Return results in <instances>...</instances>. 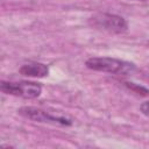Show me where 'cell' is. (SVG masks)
I'll return each mask as SVG.
<instances>
[{"instance_id": "cell-8", "label": "cell", "mask_w": 149, "mask_h": 149, "mask_svg": "<svg viewBox=\"0 0 149 149\" xmlns=\"http://www.w3.org/2000/svg\"><path fill=\"white\" fill-rule=\"evenodd\" d=\"M134 1H149V0H134Z\"/></svg>"}, {"instance_id": "cell-6", "label": "cell", "mask_w": 149, "mask_h": 149, "mask_svg": "<svg viewBox=\"0 0 149 149\" xmlns=\"http://www.w3.org/2000/svg\"><path fill=\"white\" fill-rule=\"evenodd\" d=\"M125 85H126L129 90H132L133 92H135V93H137V94H141V95H149V90L146 88V87H143V86H139L137 84L129 83V81L125 83Z\"/></svg>"}, {"instance_id": "cell-7", "label": "cell", "mask_w": 149, "mask_h": 149, "mask_svg": "<svg viewBox=\"0 0 149 149\" xmlns=\"http://www.w3.org/2000/svg\"><path fill=\"white\" fill-rule=\"evenodd\" d=\"M140 109H141V112H142L144 115L149 116V100L142 102L141 106H140Z\"/></svg>"}, {"instance_id": "cell-9", "label": "cell", "mask_w": 149, "mask_h": 149, "mask_svg": "<svg viewBox=\"0 0 149 149\" xmlns=\"http://www.w3.org/2000/svg\"><path fill=\"white\" fill-rule=\"evenodd\" d=\"M148 78H149V77H148Z\"/></svg>"}, {"instance_id": "cell-5", "label": "cell", "mask_w": 149, "mask_h": 149, "mask_svg": "<svg viewBox=\"0 0 149 149\" xmlns=\"http://www.w3.org/2000/svg\"><path fill=\"white\" fill-rule=\"evenodd\" d=\"M19 72L26 77L43 78L49 74V68L48 65L40 62H29L21 65V68L19 69Z\"/></svg>"}, {"instance_id": "cell-1", "label": "cell", "mask_w": 149, "mask_h": 149, "mask_svg": "<svg viewBox=\"0 0 149 149\" xmlns=\"http://www.w3.org/2000/svg\"><path fill=\"white\" fill-rule=\"evenodd\" d=\"M87 69L100 72L127 76L135 70V64L113 57H91L85 62Z\"/></svg>"}, {"instance_id": "cell-3", "label": "cell", "mask_w": 149, "mask_h": 149, "mask_svg": "<svg viewBox=\"0 0 149 149\" xmlns=\"http://www.w3.org/2000/svg\"><path fill=\"white\" fill-rule=\"evenodd\" d=\"M88 23L95 29L105 30L113 34H121L128 29V23L126 19L111 13H97L90 17Z\"/></svg>"}, {"instance_id": "cell-4", "label": "cell", "mask_w": 149, "mask_h": 149, "mask_svg": "<svg viewBox=\"0 0 149 149\" xmlns=\"http://www.w3.org/2000/svg\"><path fill=\"white\" fill-rule=\"evenodd\" d=\"M0 90L10 95L24 98V99H35L40 97L42 92V86L35 81H5L0 84Z\"/></svg>"}, {"instance_id": "cell-2", "label": "cell", "mask_w": 149, "mask_h": 149, "mask_svg": "<svg viewBox=\"0 0 149 149\" xmlns=\"http://www.w3.org/2000/svg\"><path fill=\"white\" fill-rule=\"evenodd\" d=\"M17 113L29 120L43 123H51V125H59V126H71L73 120L64 114H52L47 112L42 108L33 107V106H24L17 109Z\"/></svg>"}]
</instances>
